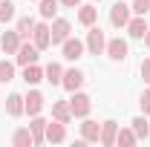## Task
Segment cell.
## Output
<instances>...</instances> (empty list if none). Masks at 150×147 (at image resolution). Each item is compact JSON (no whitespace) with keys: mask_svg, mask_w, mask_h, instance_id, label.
<instances>
[{"mask_svg":"<svg viewBox=\"0 0 150 147\" xmlns=\"http://www.w3.org/2000/svg\"><path fill=\"white\" fill-rule=\"evenodd\" d=\"M23 107H26V112H29V115H38V112L43 110V95L32 90L26 98H23Z\"/></svg>","mask_w":150,"mask_h":147,"instance_id":"cell-11","label":"cell"},{"mask_svg":"<svg viewBox=\"0 0 150 147\" xmlns=\"http://www.w3.org/2000/svg\"><path fill=\"white\" fill-rule=\"evenodd\" d=\"M29 130H32V139H35V144L46 141V139H43V136H46V121H43V118L32 115V124H29Z\"/></svg>","mask_w":150,"mask_h":147,"instance_id":"cell-19","label":"cell"},{"mask_svg":"<svg viewBox=\"0 0 150 147\" xmlns=\"http://www.w3.org/2000/svg\"><path fill=\"white\" fill-rule=\"evenodd\" d=\"M95 18H98V9H95V6H81V12H78V20H81L84 26H93Z\"/></svg>","mask_w":150,"mask_h":147,"instance_id":"cell-22","label":"cell"},{"mask_svg":"<svg viewBox=\"0 0 150 147\" xmlns=\"http://www.w3.org/2000/svg\"><path fill=\"white\" fill-rule=\"evenodd\" d=\"M87 49H90V55H101V52L107 49V37H104V32H101L98 26H93V29L87 32Z\"/></svg>","mask_w":150,"mask_h":147,"instance_id":"cell-2","label":"cell"},{"mask_svg":"<svg viewBox=\"0 0 150 147\" xmlns=\"http://www.w3.org/2000/svg\"><path fill=\"white\" fill-rule=\"evenodd\" d=\"M142 110H144V112H150V90H144V92H142Z\"/></svg>","mask_w":150,"mask_h":147,"instance_id":"cell-31","label":"cell"},{"mask_svg":"<svg viewBox=\"0 0 150 147\" xmlns=\"http://www.w3.org/2000/svg\"><path fill=\"white\" fill-rule=\"evenodd\" d=\"M23 81H26V84H38V81H43V69H40L38 64L23 66Z\"/></svg>","mask_w":150,"mask_h":147,"instance_id":"cell-20","label":"cell"},{"mask_svg":"<svg viewBox=\"0 0 150 147\" xmlns=\"http://www.w3.org/2000/svg\"><path fill=\"white\" fill-rule=\"evenodd\" d=\"M115 136H118V124H115V121H104V124H101V144L112 147L115 144Z\"/></svg>","mask_w":150,"mask_h":147,"instance_id":"cell-14","label":"cell"},{"mask_svg":"<svg viewBox=\"0 0 150 147\" xmlns=\"http://www.w3.org/2000/svg\"><path fill=\"white\" fill-rule=\"evenodd\" d=\"M139 139H136V133H133V127H124V130H118V136H115V144H121V147H127V144H136Z\"/></svg>","mask_w":150,"mask_h":147,"instance_id":"cell-23","label":"cell"},{"mask_svg":"<svg viewBox=\"0 0 150 147\" xmlns=\"http://www.w3.org/2000/svg\"><path fill=\"white\" fill-rule=\"evenodd\" d=\"M90 95H84V92H72V98H69V110H72L75 118H87V112H90Z\"/></svg>","mask_w":150,"mask_h":147,"instance_id":"cell-1","label":"cell"},{"mask_svg":"<svg viewBox=\"0 0 150 147\" xmlns=\"http://www.w3.org/2000/svg\"><path fill=\"white\" fill-rule=\"evenodd\" d=\"M49 144H61L64 139H67V127H64V121H46V136H43Z\"/></svg>","mask_w":150,"mask_h":147,"instance_id":"cell-6","label":"cell"},{"mask_svg":"<svg viewBox=\"0 0 150 147\" xmlns=\"http://www.w3.org/2000/svg\"><path fill=\"white\" fill-rule=\"evenodd\" d=\"M52 118H55V121H64V124H67V121L72 118L69 101H55V104H52Z\"/></svg>","mask_w":150,"mask_h":147,"instance_id":"cell-16","label":"cell"},{"mask_svg":"<svg viewBox=\"0 0 150 147\" xmlns=\"http://www.w3.org/2000/svg\"><path fill=\"white\" fill-rule=\"evenodd\" d=\"M78 3H81V0H61V6H67V9H75Z\"/></svg>","mask_w":150,"mask_h":147,"instance_id":"cell-32","label":"cell"},{"mask_svg":"<svg viewBox=\"0 0 150 147\" xmlns=\"http://www.w3.org/2000/svg\"><path fill=\"white\" fill-rule=\"evenodd\" d=\"M32 29H35V20H32V18H20L18 20V35L23 37V40L32 35Z\"/></svg>","mask_w":150,"mask_h":147,"instance_id":"cell-25","label":"cell"},{"mask_svg":"<svg viewBox=\"0 0 150 147\" xmlns=\"http://www.w3.org/2000/svg\"><path fill=\"white\" fill-rule=\"evenodd\" d=\"M38 52H40V49H38L35 43H20L18 52H15V61H18L20 66H29V64L38 61Z\"/></svg>","mask_w":150,"mask_h":147,"instance_id":"cell-3","label":"cell"},{"mask_svg":"<svg viewBox=\"0 0 150 147\" xmlns=\"http://www.w3.org/2000/svg\"><path fill=\"white\" fill-rule=\"evenodd\" d=\"M81 139L84 141H101V124L98 121H84L81 124Z\"/></svg>","mask_w":150,"mask_h":147,"instance_id":"cell-12","label":"cell"},{"mask_svg":"<svg viewBox=\"0 0 150 147\" xmlns=\"http://www.w3.org/2000/svg\"><path fill=\"white\" fill-rule=\"evenodd\" d=\"M15 78V64H9V61H0V84H9Z\"/></svg>","mask_w":150,"mask_h":147,"instance_id":"cell-26","label":"cell"},{"mask_svg":"<svg viewBox=\"0 0 150 147\" xmlns=\"http://www.w3.org/2000/svg\"><path fill=\"white\" fill-rule=\"evenodd\" d=\"M12 144H15V147H32V144H35V139H32V130H29V127L15 130V136H12Z\"/></svg>","mask_w":150,"mask_h":147,"instance_id":"cell-17","label":"cell"},{"mask_svg":"<svg viewBox=\"0 0 150 147\" xmlns=\"http://www.w3.org/2000/svg\"><path fill=\"white\" fill-rule=\"evenodd\" d=\"M133 133H136V139H147L150 136V124L139 115V118H133Z\"/></svg>","mask_w":150,"mask_h":147,"instance_id":"cell-24","label":"cell"},{"mask_svg":"<svg viewBox=\"0 0 150 147\" xmlns=\"http://www.w3.org/2000/svg\"><path fill=\"white\" fill-rule=\"evenodd\" d=\"M12 18H15V6L9 0H0V23H9Z\"/></svg>","mask_w":150,"mask_h":147,"instance_id":"cell-28","label":"cell"},{"mask_svg":"<svg viewBox=\"0 0 150 147\" xmlns=\"http://www.w3.org/2000/svg\"><path fill=\"white\" fill-rule=\"evenodd\" d=\"M144 43H147V49H150V29L144 32Z\"/></svg>","mask_w":150,"mask_h":147,"instance_id":"cell-33","label":"cell"},{"mask_svg":"<svg viewBox=\"0 0 150 147\" xmlns=\"http://www.w3.org/2000/svg\"><path fill=\"white\" fill-rule=\"evenodd\" d=\"M61 46H64V58H67V61H78L81 52H84V43H81L78 37H67Z\"/></svg>","mask_w":150,"mask_h":147,"instance_id":"cell-8","label":"cell"},{"mask_svg":"<svg viewBox=\"0 0 150 147\" xmlns=\"http://www.w3.org/2000/svg\"><path fill=\"white\" fill-rule=\"evenodd\" d=\"M110 23L112 26H127V23H130V6L118 0V3L110 9Z\"/></svg>","mask_w":150,"mask_h":147,"instance_id":"cell-4","label":"cell"},{"mask_svg":"<svg viewBox=\"0 0 150 147\" xmlns=\"http://www.w3.org/2000/svg\"><path fill=\"white\" fill-rule=\"evenodd\" d=\"M107 55H110L112 61H124V58H127V40H121V37L107 40Z\"/></svg>","mask_w":150,"mask_h":147,"instance_id":"cell-7","label":"cell"},{"mask_svg":"<svg viewBox=\"0 0 150 147\" xmlns=\"http://www.w3.org/2000/svg\"><path fill=\"white\" fill-rule=\"evenodd\" d=\"M127 32H130V37H144V32H147V23H144V15H136V18L127 23Z\"/></svg>","mask_w":150,"mask_h":147,"instance_id":"cell-18","label":"cell"},{"mask_svg":"<svg viewBox=\"0 0 150 147\" xmlns=\"http://www.w3.org/2000/svg\"><path fill=\"white\" fill-rule=\"evenodd\" d=\"M61 84L67 87L69 92H75L81 84H84V72L81 69H69V72H64V78H61Z\"/></svg>","mask_w":150,"mask_h":147,"instance_id":"cell-13","label":"cell"},{"mask_svg":"<svg viewBox=\"0 0 150 147\" xmlns=\"http://www.w3.org/2000/svg\"><path fill=\"white\" fill-rule=\"evenodd\" d=\"M142 78H144V84H150V58L142 61Z\"/></svg>","mask_w":150,"mask_h":147,"instance_id":"cell-30","label":"cell"},{"mask_svg":"<svg viewBox=\"0 0 150 147\" xmlns=\"http://www.w3.org/2000/svg\"><path fill=\"white\" fill-rule=\"evenodd\" d=\"M43 78H46L49 84H61V78H64V69H61V64H55V61H52V64L43 69Z\"/></svg>","mask_w":150,"mask_h":147,"instance_id":"cell-21","label":"cell"},{"mask_svg":"<svg viewBox=\"0 0 150 147\" xmlns=\"http://www.w3.org/2000/svg\"><path fill=\"white\" fill-rule=\"evenodd\" d=\"M52 43H64L67 37H69V20H64V18H58L55 23H52Z\"/></svg>","mask_w":150,"mask_h":147,"instance_id":"cell-10","label":"cell"},{"mask_svg":"<svg viewBox=\"0 0 150 147\" xmlns=\"http://www.w3.org/2000/svg\"><path fill=\"white\" fill-rule=\"evenodd\" d=\"M130 12H136V15H147V12H150V0H133Z\"/></svg>","mask_w":150,"mask_h":147,"instance_id":"cell-29","label":"cell"},{"mask_svg":"<svg viewBox=\"0 0 150 147\" xmlns=\"http://www.w3.org/2000/svg\"><path fill=\"white\" fill-rule=\"evenodd\" d=\"M32 43H35L38 49H46V46L52 43V32H49L46 23H35V29H32Z\"/></svg>","mask_w":150,"mask_h":147,"instance_id":"cell-5","label":"cell"},{"mask_svg":"<svg viewBox=\"0 0 150 147\" xmlns=\"http://www.w3.org/2000/svg\"><path fill=\"white\" fill-rule=\"evenodd\" d=\"M6 112H9V115H23V112H26V107H23V95L12 92V95L6 98Z\"/></svg>","mask_w":150,"mask_h":147,"instance_id":"cell-15","label":"cell"},{"mask_svg":"<svg viewBox=\"0 0 150 147\" xmlns=\"http://www.w3.org/2000/svg\"><path fill=\"white\" fill-rule=\"evenodd\" d=\"M40 3V18H52L58 12V0H38Z\"/></svg>","mask_w":150,"mask_h":147,"instance_id":"cell-27","label":"cell"},{"mask_svg":"<svg viewBox=\"0 0 150 147\" xmlns=\"http://www.w3.org/2000/svg\"><path fill=\"white\" fill-rule=\"evenodd\" d=\"M20 43H23V37L18 35V29H15V32H6V35L0 37V46H3V52H6V55H15Z\"/></svg>","mask_w":150,"mask_h":147,"instance_id":"cell-9","label":"cell"}]
</instances>
